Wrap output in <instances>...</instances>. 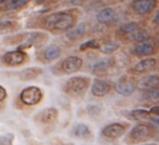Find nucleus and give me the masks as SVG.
Returning a JSON list of instances; mask_svg holds the SVG:
<instances>
[{"label":"nucleus","instance_id":"nucleus-32","mask_svg":"<svg viewBox=\"0 0 159 145\" xmlns=\"http://www.w3.org/2000/svg\"><path fill=\"white\" fill-rule=\"evenodd\" d=\"M6 95H7L6 89H5L2 86H0V102H2V100L6 98Z\"/></svg>","mask_w":159,"mask_h":145},{"label":"nucleus","instance_id":"nucleus-8","mask_svg":"<svg viewBox=\"0 0 159 145\" xmlns=\"http://www.w3.org/2000/svg\"><path fill=\"white\" fill-rule=\"evenodd\" d=\"M127 128H128V125L123 124V123H111V124H107L106 126H103L101 134L106 139L116 140V139L120 138L122 135H124V133L127 131Z\"/></svg>","mask_w":159,"mask_h":145},{"label":"nucleus","instance_id":"nucleus-20","mask_svg":"<svg viewBox=\"0 0 159 145\" xmlns=\"http://www.w3.org/2000/svg\"><path fill=\"white\" fill-rule=\"evenodd\" d=\"M114 17H116V10L112 7H104L97 14V21L103 25L111 24L114 20Z\"/></svg>","mask_w":159,"mask_h":145},{"label":"nucleus","instance_id":"nucleus-15","mask_svg":"<svg viewBox=\"0 0 159 145\" xmlns=\"http://www.w3.org/2000/svg\"><path fill=\"white\" fill-rule=\"evenodd\" d=\"M86 31H87V26H86V24L84 22H80V24H77L75 27H72L71 30H68L66 33H65V36H66V38L68 40V41H77V40H80V38H82L83 36H84V33H86Z\"/></svg>","mask_w":159,"mask_h":145},{"label":"nucleus","instance_id":"nucleus-2","mask_svg":"<svg viewBox=\"0 0 159 145\" xmlns=\"http://www.w3.org/2000/svg\"><path fill=\"white\" fill-rule=\"evenodd\" d=\"M46 41H47V33L41 31H32L15 36V41H12L11 43L17 45V50L24 51L25 48H30L32 46H41Z\"/></svg>","mask_w":159,"mask_h":145},{"label":"nucleus","instance_id":"nucleus-33","mask_svg":"<svg viewBox=\"0 0 159 145\" xmlns=\"http://www.w3.org/2000/svg\"><path fill=\"white\" fill-rule=\"evenodd\" d=\"M150 125L155 126V128H159V116H154V118H150Z\"/></svg>","mask_w":159,"mask_h":145},{"label":"nucleus","instance_id":"nucleus-34","mask_svg":"<svg viewBox=\"0 0 159 145\" xmlns=\"http://www.w3.org/2000/svg\"><path fill=\"white\" fill-rule=\"evenodd\" d=\"M150 114H154L155 116H159V105H155V107H152L149 109Z\"/></svg>","mask_w":159,"mask_h":145},{"label":"nucleus","instance_id":"nucleus-9","mask_svg":"<svg viewBox=\"0 0 159 145\" xmlns=\"http://www.w3.org/2000/svg\"><path fill=\"white\" fill-rule=\"evenodd\" d=\"M62 53V50L60 46L57 45H50L47 47H45L40 55H39V59L42 62V63H51L53 61H56L57 58H60Z\"/></svg>","mask_w":159,"mask_h":145},{"label":"nucleus","instance_id":"nucleus-27","mask_svg":"<svg viewBox=\"0 0 159 145\" xmlns=\"http://www.w3.org/2000/svg\"><path fill=\"white\" fill-rule=\"evenodd\" d=\"M96 48H101V42L96 38H92V40H88L86 42H83L81 46H80V51H87V50H96Z\"/></svg>","mask_w":159,"mask_h":145},{"label":"nucleus","instance_id":"nucleus-21","mask_svg":"<svg viewBox=\"0 0 159 145\" xmlns=\"http://www.w3.org/2000/svg\"><path fill=\"white\" fill-rule=\"evenodd\" d=\"M155 63H157L155 58H144V59H142L134 64L133 71L137 73H144V72H148L152 68H154Z\"/></svg>","mask_w":159,"mask_h":145},{"label":"nucleus","instance_id":"nucleus-40","mask_svg":"<svg viewBox=\"0 0 159 145\" xmlns=\"http://www.w3.org/2000/svg\"><path fill=\"white\" fill-rule=\"evenodd\" d=\"M29 145H30V144H29ZM31 145H39V144H36V143H32Z\"/></svg>","mask_w":159,"mask_h":145},{"label":"nucleus","instance_id":"nucleus-38","mask_svg":"<svg viewBox=\"0 0 159 145\" xmlns=\"http://www.w3.org/2000/svg\"><path fill=\"white\" fill-rule=\"evenodd\" d=\"M140 145H159V144H155V143H145V144H140Z\"/></svg>","mask_w":159,"mask_h":145},{"label":"nucleus","instance_id":"nucleus-7","mask_svg":"<svg viewBox=\"0 0 159 145\" xmlns=\"http://www.w3.org/2000/svg\"><path fill=\"white\" fill-rule=\"evenodd\" d=\"M82 64H83V61L80 56H67L57 66H58L60 73L72 74V73H76L77 71H80L82 68Z\"/></svg>","mask_w":159,"mask_h":145},{"label":"nucleus","instance_id":"nucleus-26","mask_svg":"<svg viewBox=\"0 0 159 145\" xmlns=\"http://www.w3.org/2000/svg\"><path fill=\"white\" fill-rule=\"evenodd\" d=\"M31 0H9L7 5H6V10H19L24 6H26Z\"/></svg>","mask_w":159,"mask_h":145},{"label":"nucleus","instance_id":"nucleus-5","mask_svg":"<svg viewBox=\"0 0 159 145\" xmlns=\"http://www.w3.org/2000/svg\"><path fill=\"white\" fill-rule=\"evenodd\" d=\"M19 97H20V100H21L22 104H25V105H36L42 100L43 92H42L41 88H39L36 86H30V87L24 88Z\"/></svg>","mask_w":159,"mask_h":145},{"label":"nucleus","instance_id":"nucleus-17","mask_svg":"<svg viewBox=\"0 0 159 145\" xmlns=\"http://www.w3.org/2000/svg\"><path fill=\"white\" fill-rule=\"evenodd\" d=\"M153 52H154V43L150 41L139 42L133 48V53L135 56H148V55H152Z\"/></svg>","mask_w":159,"mask_h":145},{"label":"nucleus","instance_id":"nucleus-28","mask_svg":"<svg viewBox=\"0 0 159 145\" xmlns=\"http://www.w3.org/2000/svg\"><path fill=\"white\" fill-rule=\"evenodd\" d=\"M143 98H145L147 100H150V102L159 100V89L154 88V89L144 90V93H143Z\"/></svg>","mask_w":159,"mask_h":145},{"label":"nucleus","instance_id":"nucleus-16","mask_svg":"<svg viewBox=\"0 0 159 145\" xmlns=\"http://www.w3.org/2000/svg\"><path fill=\"white\" fill-rule=\"evenodd\" d=\"M159 86V76L158 74H149L143 77L139 82H138V87L140 89L144 90H149V89H154Z\"/></svg>","mask_w":159,"mask_h":145},{"label":"nucleus","instance_id":"nucleus-37","mask_svg":"<svg viewBox=\"0 0 159 145\" xmlns=\"http://www.w3.org/2000/svg\"><path fill=\"white\" fill-rule=\"evenodd\" d=\"M47 0H35V2H36V5H42V4H45Z\"/></svg>","mask_w":159,"mask_h":145},{"label":"nucleus","instance_id":"nucleus-11","mask_svg":"<svg viewBox=\"0 0 159 145\" xmlns=\"http://www.w3.org/2000/svg\"><path fill=\"white\" fill-rule=\"evenodd\" d=\"M111 92V84L109 82L104 81V79H94L92 86H91V93L94 97H104L106 94H108Z\"/></svg>","mask_w":159,"mask_h":145},{"label":"nucleus","instance_id":"nucleus-14","mask_svg":"<svg viewBox=\"0 0 159 145\" xmlns=\"http://www.w3.org/2000/svg\"><path fill=\"white\" fill-rule=\"evenodd\" d=\"M42 73L43 71L40 67H27L19 72V78L20 81H24V82L34 81V79H37Z\"/></svg>","mask_w":159,"mask_h":145},{"label":"nucleus","instance_id":"nucleus-3","mask_svg":"<svg viewBox=\"0 0 159 145\" xmlns=\"http://www.w3.org/2000/svg\"><path fill=\"white\" fill-rule=\"evenodd\" d=\"M89 83L91 79L88 77H80V76L71 77L63 84V92L71 97H81L88 89Z\"/></svg>","mask_w":159,"mask_h":145},{"label":"nucleus","instance_id":"nucleus-19","mask_svg":"<svg viewBox=\"0 0 159 145\" xmlns=\"http://www.w3.org/2000/svg\"><path fill=\"white\" fill-rule=\"evenodd\" d=\"M71 134H72L75 138H78V139H89V138L92 136L91 129L88 128V125H86V124H83V123L76 124V125L72 128Z\"/></svg>","mask_w":159,"mask_h":145},{"label":"nucleus","instance_id":"nucleus-22","mask_svg":"<svg viewBox=\"0 0 159 145\" xmlns=\"http://www.w3.org/2000/svg\"><path fill=\"white\" fill-rule=\"evenodd\" d=\"M20 29V22L15 20H2L0 21V33L15 32Z\"/></svg>","mask_w":159,"mask_h":145},{"label":"nucleus","instance_id":"nucleus-29","mask_svg":"<svg viewBox=\"0 0 159 145\" xmlns=\"http://www.w3.org/2000/svg\"><path fill=\"white\" fill-rule=\"evenodd\" d=\"M138 29H139V24L138 22H129V24H125V25L120 26V32H123L125 35H130L132 32H134Z\"/></svg>","mask_w":159,"mask_h":145},{"label":"nucleus","instance_id":"nucleus-35","mask_svg":"<svg viewBox=\"0 0 159 145\" xmlns=\"http://www.w3.org/2000/svg\"><path fill=\"white\" fill-rule=\"evenodd\" d=\"M87 0H70V4L73 5V6H80L82 4H84Z\"/></svg>","mask_w":159,"mask_h":145},{"label":"nucleus","instance_id":"nucleus-39","mask_svg":"<svg viewBox=\"0 0 159 145\" xmlns=\"http://www.w3.org/2000/svg\"><path fill=\"white\" fill-rule=\"evenodd\" d=\"M9 0H0V5H4V4H6Z\"/></svg>","mask_w":159,"mask_h":145},{"label":"nucleus","instance_id":"nucleus-1","mask_svg":"<svg viewBox=\"0 0 159 145\" xmlns=\"http://www.w3.org/2000/svg\"><path fill=\"white\" fill-rule=\"evenodd\" d=\"M80 11L75 7L55 11L42 16L41 19V27L50 31L51 33H61L67 32L72 27L77 25Z\"/></svg>","mask_w":159,"mask_h":145},{"label":"nucleus","instance_id":"nucleus-12","mask_svg":"<svg viewBox=\"0 0 159 145\" xmlns=\"http://www.w3.org/2000/svg\"><path fill=\"white\" fill-rule=\"evenodd\" d=\"M155 6V0H134L132 7L135 14L138 15H147L149 14Z\"/></svg>","mask_w":159,"mask_h":145},{"label":"nucleus","instance_id":"nucleus-42","mask_svg":"<svg viewBox=\"0 0 159 145\" xmlns=\"http://www.w3.org/2000/svg\"><path fill=\"white\" fill-rule=\"evenodd\" d=\"M119 1H124V0H119Z\"/></svg>","mask_w":159,"mask_h":145},{"label":"nucleus","instance_id":"nucleus-25","mask_svg":"<svg viewBox=\"0 0 159 145\" xmlns=\"http://www.w3.org/2000/svg\"><path fill=\"white\" fill-rule=\"evenodd\" d=\"M118 48H119V42H117V41H107V42H104L103 45H101L99 51H101L102 53L109 55V53L116 52Z\"/></svg>","mask_w":159,"mask_h":145},{"label":"nucleus","instance_id":"nucleus-10","mask_svg":"<svg viewBox=\"0 0 159 145\" xmlns=\"http://www.w3.org/2000/svg\"><path fill=\"white\" fill-rule=\"evenodd\" d=\"M58 118V110L53 107L45 108L41 112H39L35 116V120L41 124H51Z\"/></svg>","mask_w":159,"mask_h":145},{"label":"nucleus","instance_id":"nucleus-4","mask_svg":"<svg viewBox=\"0 0 159 145\" xmlns=\"http://www.w3.org/2000/svg\"><path fill=\"white\" fill-rule=\"evenodd\" d=\"M154 135L153 125L149 124H138L130 129L128 135L125 136V143L127 144H138V143H144L149 140Z\"/></svg>","mask_w":159,"mask_h":145},{"label":"nucleus","instance_id":"nucleus-13","mask_svg":"<svg viewBox=\"0 0 159 145\" xmlns=\"http://www.w3.org/2000/svg\"><path fill=\"white\" fill-rule=\"evenodd\" d=\"M114 88L117 90V93L122 94V95H130L134 93L135 90V86L132 81H129L128 78L123 77L120 78L116 84H114Z\"/></svg>","mask_w":159,"mask_h":145},{"label":"nucleus","instance_id":"nucleus-30","mask_svg":"<svg viewBox=\"0 0 159 145\" xmlns=\"http://www.w3.org/2000/svg\"><path fill=\"white\" fill-rule=\"evenodd\" d=\"M15 140V135L12 133H7L0 136V145H12Z\"/></svg>","mask_w":159,"mask_h":145},{"label":"nucleus","instance_id":"nucleus-24","mask_svg":"<svg viewBox=\"0 0 159 145\" xmlns=\"http://www.w3.org/2000/svg\"><path fill=\"white\" fill-rule=\"evenodd\" d=\"M128 116L133 120H147L150 116V112L147 109H134L129 112Z\"/></svg>","mask_w":159,"mask_h":145},{"label":"nucleus","instance_id":"nucleus-23","mask_svg":"<svg viewBox=\"0 0 159 145\" xmlns=\"http://www.w3.org/2000/svg\"><path fill=\"white\" fill-rule=\"evenodd\" d=\"M129 36H130L132 40L137 41L138 43L139 42H144V41H149V37H150L149 32L147 30H144V29H140V27L138 30H135L134 32H132Z\"/></svg>","mask_w":159,"mask_h":145},{"label":"nucleus","instance_id":"nucleus-36","mask_svg":"<svg viewBox=\"0 0 159 145\" xmlns=\"http://www.w3.org/2000/svg\"><path fill=\"white\" fill-rule=\"evenodd\" d=\"M153 22L155 24V25H159V12L154 16V19H153Z\"/></svg>","mask_w":159,"mask_h":145},{"label":"nucleus","instance_id":"nucleus-18","mask_svg":"<svg viewBox=\"0 0 159 145\" xmlns=\"http://www.w3.org/2000/svg\"><path fill=\"white\" fill-rule=\"evenodd\" d=\"M113 64V58H103V59H99L97 61L96 63H93L92 68H91V72L93 74H102L104 72H107Z\"/></svg>","mask_w":159,"mask_h":145},{"label":"nucleus","instance_id":"nucleus-31","mask_svg":"<svg viewBox=\"0 0 159 145\" xmlns=\"http://www.w3.org/2000/svg\"><path fill=\"white\" fill-rule=\"evenodd\" d=\"M87 110H88V113L92 114V115H97V114L101 112V109H99L97 105H88Z\"/></svg>","mask_w":159,"mask_h":145},{"label":"nucleus","instance_id":"nucleus-41","mask_svg":"<svg viewBox=\"0 0 159 145\" xmlns=\"http://www.w3.org/2000/svg\"><path fill=\"white\" fill-rule=\"evenodd\" d=\"M55 1H60V0H55Z\"/></svg>","mask_w":159,"mask_h":145},{"label":"nucleus","instance_id":"nucleus-6","mask_svg":"<svg viewBox=\"0 0 159 145\" xmlns=\"http://www.w3.org/2000/svg\"><path fill=\"white\" fill-rule=\"evenodd\" d=\"M27 53L21 50H14V51H7L2 55L1 62L7 66V67H19L24 64L27 61Z\"/></svg>","mask_w":159,"mask_h":145}]
</instances>
